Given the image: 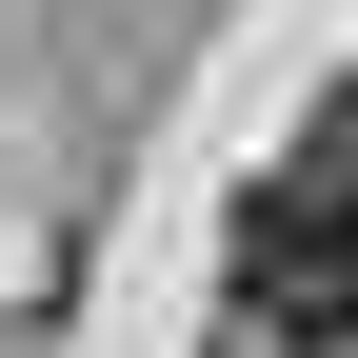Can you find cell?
<instances>
[{
	"mask_svg": "<svg viewBox=\"0 0 358 358\" xmlns=\"http://www.w3.org/2000/svg\"><path fill=\"white\" fill-rule=\"evenodd\" d=\"M239 319L259 338H358V179H259L239 199Z\"/></svg>",
	"mask_w": 358,
	"mask_h": 358,
	"instance_id": "obj_1",
	"label": "cell"
}]
</instances>
